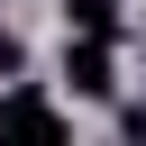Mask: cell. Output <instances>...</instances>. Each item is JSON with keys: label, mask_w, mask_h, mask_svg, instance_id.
Instances as JSON below:
<instances>
[{"label": "cell", "mask_w": 146, "mask_h": 146, "mask_svg": "<svg viewBox=\"0 0 146 146\" xmlns=\"http://www.w3.org/2000/svg\"><path fill=\"white\" fill-rule=\"evenodd\" d=\"M64 18L82 36H119V0H64Z\"/></svg>", "instance_id": "3"}, {"label": "cell", "mask_w": 146, "mask_h": 146, "mask_svg": "<svg viewBox=\"0 0 146 146\" xmlns=\"http://www.w3.org/2000/svg\"><path fill=\"white\" fill-rule=\"evenodd\" d=\"M0 137H64V110L18 82V91H0Z\"/></svg>", "instance_id": "2"}, {"label": "cell", "mask_w": 146, "mask_h": 146, "mask_svg": "<svg viewBox=\"0 0 146 146\" xmlns=\"http://www.w3.org/2000/svg\"><path fill=\"white\" fill-rule=\"evenodd\" d=\"M18 64H27V46H18V36H9V27H0V82H9V73H18Z\"/></svg>", "instance_id": "4"}, {"label": "cell", "mask_w": 146, "mask_h": 146, "mask_svg": "<svg viewBox=\"0 0 146 146\" xmlns=\"http://www.w3.org/2000/svg\"><path fill=\"white\" fill-rule=\"evenodd\" d=\"M119 128H128V137H146V100H137V110H128V119H119Z\"/></svg>", "instance_id": "5"}, {"label": "cell", "mask_w": 146, "mask_h": 146, "mask_svg": "<svg viewBox=\"0 0 146 146\" xmlns=\"http://www.w3.org/2000/svg\"><path fill=\"white\" fill-rule=\"evenodd\" d=\"M64 82H73L82 100H110V91H119V73H110V36H73V46H64Z\"/></svg>", "instance_id": "1"}]
</instances>
